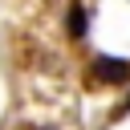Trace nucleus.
Wrapping results in <instances>:
<instances>
[{
	"label": "nucleus",
	"instance_id": "1",
	"mask_svg": "<svg viewBox=\"0 0 130 130\" xmlns=\"http://www.w3.org/2000/svg\"><path fill=\"white\" fill-rule=\"evenodd\" d=\"M93 77H98V81H126V77H130V61L98 57V61H93Z\"/></svg>",
	"mask_w": 130,
	"mask_h": 130
},
{
	"label": "nucleus",
	"instance_id": "3",
	"mask_svg": "<svg viewBox=\"0 0 130 130\" xmlns=\"http://www.w3.org/2000/svg\"><path fill=\"white\" fill-rule=\"evenodd\" d=\"M126 110H130V102H126Z\"/></svg>",
	"mask_w": 130,
	"mask_h": 130
},
{
	"label": "nucleus",
	"instance_id": "2",
	"mask_svg": "<svg viewBox=\"0 0 130 130\" xmlns=\"http://www.w3.org/2000/svg\"><path fill=\"white\" fill-rule=\"evenodd\" d=\"M69 37H85V8L81 4L69 8Z\"/></svg>",
	"mask_w": 130,
	"mask_h": 130
}]
</instances>
